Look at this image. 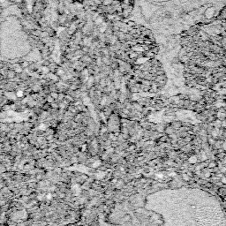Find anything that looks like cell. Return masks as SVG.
I'll list each match as a JSON object with an SVG mask.
<instances>
[{
    "label": "cell",
    "mask_w": 226,
    "mask_h": 226,
    "mask_svg": "<svg viewBox=\"0 0 226 226\" xmlns=\"http://www.w3.org/2000/svg\"><path fill=\"white\" fill-rule=\"evenodd\" d=\"M151 51H152L153 53H155V54H157V53L159 52V49H158V47H156V48L155 47V48H153V49H152V50H151Z\"/></svg>",
    "instance_id": "obj_2"
},
{
    "label": "cell",
    "mask_w": 226,
    "mask_h": 226,
    "mask_svg": "<svg viewBox=\"0 0 226 226\" xmlns=\"http://www.w3.org/2000/svg\"><path fill=\"white\" fill-rule=\"evenodd\" d=\"M58 94H58L57 91H52V92L50 93V95H51V96H52L55 100L58 98Z\"/></svg>",
    "instance_id": "obj_1"
}]
</instances>
